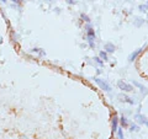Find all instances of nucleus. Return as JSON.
<instances>
[{
	"label": "nucleus",
	"instance_id": "f3484780",
	"mask_svg": "<svg viewBox=\"0 0 148 139\" xmlns=\"http://www.w3.org/2000/svg\"><path fill=\"white\" fill-rule=\"evenodd\" d=\"M68 3L69 4H75V1H73V0H68Z\"/></svg>",
	"mask_w": 148,
	"mask_h": 139
},
{
	"label": "nucleus",
	"instance_id": "ddd939ff",
	"mask_svg": "<svg viewBox=\"0 0 148 139\" xmlns=\"http://www.w3.org/2000/svg\"><path fill=\"white\" fill-rule=\"evenodd\" d=\"M116 133H117V136H119V139H123V132H122V129H117L116 131Z\"/></svg>",
	"mask_w": 148,
	"mask_h": 139
},
{
	"label": "nucleus",
	"instance_id": "7ed1b4c3",
	"mask_svg": "<svg viewBox=\"0 0 148 139\" xmlns=\"http://www.w3.org/2000/svg\"><path fill=\"white\" fill-rule=\"evenodd\" d=\"M94 81L99 85V87H100L101 90H104V91H111V86L105 80H101V79H99V78H94Z\"/></svg>",
	"mask_w": 148,
	"mask_h": 139
},
{
	"label": "nucleus",
	"instance_id": "423d86ee",
	"mask_svg": "<svg viewBox=\"0 0 148 139\" xmlns=\"http://www.w3.org/2000/svg\"><path fill=\"white\" fill-rule=\"evenodd\" d=\"M133 86L138 87L142 95H147V94H148V89H147L146 86H143V85L141 84V82H138V81H135V80H133Z\"/></svg>",
	"mask_w": 148,
	"mask_h": 139
},
{
	"label": "nucleus",
	"instance_id": "4468645a",
	"mask_svg": "<svg viewBox=\"0 0 148 139\" xmlns=\"http://www.w3.org/2000/svg\"><path fill=\"white\" fill-rule=\"evenodd\" d=\"M82 18H83V20H85V22H86V24H90V18L89 17H88L86 15H85V14H82Z\"/></svg>",
	"mask_w": 148,
	"mask_h": 139
},
{
	"label": "nucleus",
	"instance_id": "2eb2a0df",
	"mask_svg": "<svg viewBox=\"0 0 148 139\" xmlns=\"http://www.w3.org/2000/svg\"><path fill=\"white\" fill-rule=\"evenodd\" d=\"M94 61H95L96 63H98V64H99V65H104V62H103V61H101V59H100L99 57H94Z\"/></svg>",
	"mask_w": 148,
	"mask_h": 139
},
{
	"label": "nucleus",
	"instance_id": "f257e3e1",
	"mask_svg": "<svg viewBox=\"0 0 148 139\" xmlns=\"http://www.w3.org/2000/svg\"><path fill=\"white\" fill-rule=\"evenodd\" d=\"M85 31H86V37H88V42H89V46L91 48L95 47V31H94V27H92L90 24H86L85 26Z\"/></svg>",
	"mask_w": 148,
	"mask_h": 139
},
{
	"label": "nucleus",
	"instance_id": "6e6552de",
	"mask_svg": "<svg viewBox=\"0 0 148 139\" xmlns=\"http://www.w3.org/2000/svg\"><path fill=\"white\" fill-rule=\"evenodd\" d=\"M120 99H121L122 102H127L130 105H135L136 104L135 100L131 99V97H128V96H126V95H120Z\"/></svg>",
	"mask_w": 148,
	"mask_h": 139
},
{
	"label": "nucleus",
	"instance_id": "f8f14e48",
	"mask_svg": "<svg viewBox=\"0 0 148 139\" xmlns=\"http://www.w3.org/2000/svg\"><path fill=\"white\" fill-rule=\"evenodd\" d=\"M130 131H131V132H138V131H140V127H138L137 124H132V126L130 127Z\"/></svg>",
	"mask_w": 148,
	"mask_h": 139
},
{
	"label": "nucleus",
	"instance_id": "f03ea898",
	"mask_svg": "<svg viewBox=\"0 0 148 139\" xmlns=\"http://www.w3.org/2000/svg\"><path fill=\"white\" fill-rule=\"evenodd\" d=\"M117 87H119V89L121 90V91H123V92H132L133 90H135L133 85L128 84V82L123 81V80H119V81H117Z\"/></svg>",
	"mask_w": 148,
	"mask_h": 139
},
{
	"label": "nucleus",
	"instance_id": "9d476101",
	"mask_svg": "<svg viewBox=\"0 0 148 139\" xmlns=\"http://www.w3.org/2000/svg\"><path fill=\"white\" fill-rule=\"evenodd\" d=\"M119 122L121 123V126H122L123 128H127V127H128V121H127L126 117H123V116H122L121 118H119Z\"/></svg>",
	"mask_w": 148,
	"mask_h": 139
},
{
	"label": "nucleus",
	"instance_id": "0eeeda50",
	"mask_svg": "<svg viewBox=\"0 0 148 139\" xmlns=\"http://www.w3.org/2000/svg\"><path fill=\"white\" fill-rule=\"evenodd\" d=\"M115 49H116V47H115L114 43H111V42L105 43V46H104V50L106 53H114Z\"/></svg>",
	"mask_w": 148,
	"mask_h": 139
},
{
	"label": "nucleus",
	"instance_id": "9b49d317",
	"mask_svg": "<svg viewBox=\"0 0 148 139\" xmlns=\"http://www.w3.org/2000/svg\"><path fill=\"white\" fill-rule=\"evenodd\" d=\"M99 58L101 59V61H104V62H106V61H109L108 53H106V52H105V50H101V52H100V54H99Z\"/></svg>",
	"mask_w": 148,
	"mask_h": 139
},
{
	"label": "nucleus",
	"instance_id": "39448f33",
	"mask_svg": "<svg viewBox=\"0 0 148 139\" xmlns=\"http://www.w3.org/2000/svg\"><path fill=\"white\" fill-rule=\"evenodd\" d=\"M135 118L137 119V122L140 124H145L146 127H148V119H147L146 116H143L141 113H137V114H135Z\"/></svg>",
	"mask_w": 148,
	"mask_h": 139
},
{
	"label": "nucleus",
	"instance_id": "1a4fd4ad",
	"mask_svg": "<svg viewBox=\"0 0 148 139\" xmlns=\"http://www.w3.org/2000/svg\"><path fill=\"white\" fill-rule=\"evenodd\" d=\"M119 129V117H117V114H114V117H112V132L115 133Z\"/></svg>",
	"mask_w": 148,
	"mask_h": 139
},
{
	"label": "nucleus",
	"instance_id": "20e7f679",
	"mask_svg": "<svg viewBox=\"0 0 148 139\" xmlns=\"http://www.w3.org/2000/svg\"><path fill=\"white\" fill-rule=\"evenodd\" d=\"M145 48L146 47H142V48H138V49H136L135 50V52H133V53H131V54H130V57H128V62H135L136 61V58L138 57V55H140L142 52H143V50H145Z\"/></svg>",
	"mask_w": 148,
	"mask_h": 139
},
{
	"label": "nucleus",
	"instance_id": "dca6fc26",
	"mask_svg": "<svg viewBox=\"0 0 148 139\" xmlns=\"http://www.w3.org/2000/svg\"><path fill=\"white\" fill-rule=\"evenodd\" d=\"M14 1H15V3H18V4H20V3H22V1H24V0H14Z\"/></svg>",
	"mask_w": 148,
	"mask_h": 139
}]
</instances>
